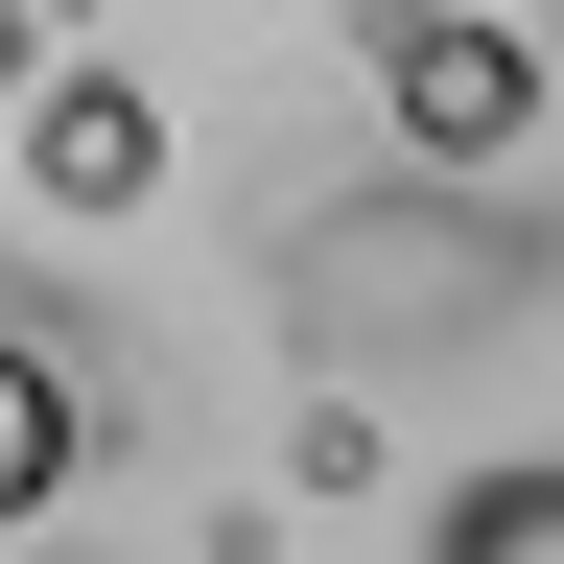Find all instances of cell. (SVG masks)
Listing matches in <instances>:
<instances>
[{"label": "cell", "mask_w": 564, "mask_h": 564, "mask_svg": "<svg viewBox=\"0 0 564 564\" xmlns=\"http://www.w3.org/2000/svg\"><path fill=\"white\" fill-rule=\"evenodd\" d=\"M377 118L423 165H518L564 118V70H541V24H494V0H423V24H377Z\"/></svg>", "instance_id": "1"}, {"label": "cell", "mask_w": 564, "mask_h": 564, "mask_svg": "<svg viewBox=\"0 0 564 564\" xmlns=\"http://www.w3.org/2000/svg\"><path fill=\"white\" fill-rule=\"evenodd\" d=\"M24 188L70 212V236L141 212V188H165V95H141V70H47V95H24Z\"/></svg>", "instance_id": "2"}, {"label": "cell", "mask_w": 564, "mask_h": 564, "mask_svg": "<svg viewBox=\"0 0 564 564\" xmlns=\"http://www.w3.org/2000/svg\"><path fill=\"white\" fill-rule=\"evenodd\" d=\"M70 470H95V423H70V352H47V329H0V541H24Z\"/></svg>", "instance_id": "3"}, {"label": "cell", "mask_w": 564, "mask_h": 564, "mask_svg": "<svg viewBox=\"0 0 564 564\" xmlns=\"http://www.w3.org/2000/svg\"><path fill=\"white\" fill-rule=\"evenodd\" d=\"M423 564H564V470H470Z\"/></svg>", "instance_id": "4"}, {"label": "cell", "mask_w": 564, "mask_h": 564, "mask_svg": "<svg viewBox=\"0 0 564 564\" xmlns=\"http://www.w3.org/2000/svg\"><path fill=\"white\" fill-rule=\"evenodd\" d=\"M0 95H47V24H0Z\"/></svg>", "instance_id": "5"}, {"label": "cell", "mask_w": 564, "mask_h": 564, "mask_svg": "<svg viewBox=\"0 0 564 564\" xmlns=\"http://www.w3.org/2000/svg\"><path fill=\"white\" fill-rule=\"evenodd\" d=\"M541 70H564V24H541Z\"/></svg>", "instance_id": "6"}]
</instances>
